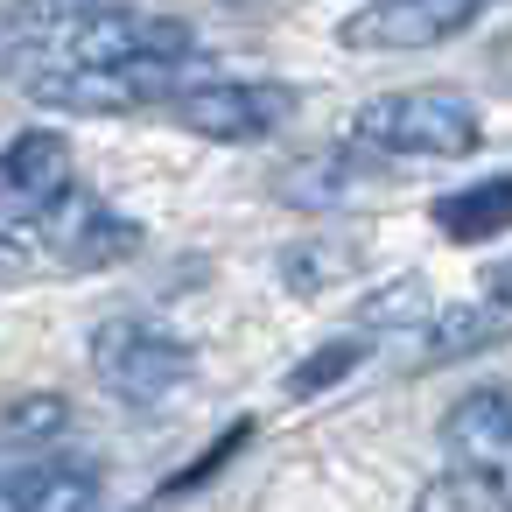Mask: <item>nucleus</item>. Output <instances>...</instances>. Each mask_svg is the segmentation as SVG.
Here are the masks:
<instances>
[{"mask_svg":"<svg viewBox=\"0 0 512 512\" xmlns=\"http://www.w3.org/2000/svg\"><path fill=\"white\" fill-rule=\"evenodd\" d=\"M428 218H435L442 239H463V246L512 232V169H505V176H484V183H470V190H449Z\"/></svg>","mask_w":512,"mask_h":512,"instance_id":"1a4fd4ad","label":"nucleus"},{"mask_svg":"<svg viewBox=\"0 0 512 512\" xmlns=\"http://www.w3.org/2000/svg\"><path fill=\"white\" fill-rule=\"evenodd\" d=\"M365 351H372V330H365V323H358V330H344V337H330V344H316V351L288 372V400H316V393H330V386H337Z\"/></svg>","mask_w":512,"mask_h":512,"instance_id":"9b49d317","label":"nucleus"},{"mask_svg":"<svg viewBox=\"0 0 512 512\" xmlns=\"http://www.w3.org/2000/svg\"><path fill=\"white\" fill-rule=\"evenodd\" d=\"M64 428H71V407H64L57 393H29V400H15V407H8V463L57 456Z\"/></svg>","mask_w":512,"mask_h":512,"instance_id":"9d476101","label":"nucleus"},{"mask_svg":"<svg viewBox=\"0 0 512 512\" xmlns=\"http://www.w3.org/2000/svg\"><path fill=\"white\" fill-rule=\"evenodd\" d=\"M442 442L463 484H477L498 512H512V393L477 386L442 414Z\"/></svg>","mask_w":512,"mask_h":512,"instance_id":"7ed1b4c3","label":"nucleus"},{"mask_svg":"<svg viewBox=\"0 0 512 512\" xmlns=\"http://www.w3.org/2000/svg\"><path fill=\"white\" fill-rule=\"evenodd\" d=\"M288 106H295V92H288V85L211 78V85H197V92L169 99L162 113H169L176 127L204 134V141H260V134H274V127L288 120Z\"/></svg>","mask_w":512,"mask_h":512,"instance_id":"0eeeda50","label":"nucleus"},{"mask_svg":"<svg viewBox=\"0 0 512 512\" xmlns=\"http://www.w3.org/2000/svg\"><path fill=\"white\" fill-rule=\"evenodd\" d=\"M8 512H99V470L64 449L8 463Z\"/></svg>","mask_w":512,"mask_h":512,"instance_id":"6e6552de","label":"nucleus"},{"mask_svg":"<svg viewBox=\"0 0 512 512\" xmlns=\"http://www.w3.org/2000/svg\"><path fill=\"white\" fill-rule=\"evenodd\" d=\"M36 246H43L64 274H106V267H120V260L141 253V225H134L127 211H113L106 197L71 190V197L36 225Z\"/></svg>","mask_w":512,"mask_h":512,"instance_id":"423d86ee","label":"nucleus"},{"mask_svg":"<svg viewBox=\"0 0 512 512\" xmlns=\"http://www.w3.org/2000/svg\"><path fill=\"white\" fill-rule=\"evenodd\" d=\"M78 190L71 176V141L50 127H29L8 141V162H0V218H8V239H36V225Z\"/></svg>","mask_w":512,"mask_h":512,"instance_id":"20e7f679","label":"nucleus"},{"mask_svg":"<svg viewBox=\"0 0 512 512\" xmlns=\"http://www.w3.org/2000/svg\"><path fill=\"white\" fill-rule=\"evenodd\" d=\"M477 134H484L477 106L463 92H442V85L379 92L351 120V148L386 155V162H456V155L477 148Z\"/></svg>","mask_w":512,"mask_h":512,"instance_id":"f257e3e1","label":"nucleus"},{"mask_svg":"<svg viewBox=\"0 0 512 512\" xmlns=\"http://www.w3.org/2000/svg\"><path fill=\"white\" fill-rule=\"evenodd\" d=\"M92 372L120 407L155 414V407L183 400V386L197 379V351L183 330H169L155 316H106L92 330Z\"/></svg>","mask_w":512,"mask_h":512,"instance_id":"f03ea898","label":"nucleus"},{"mask_svg":"<svg viewBox=\"0 0 512 512\" xmlns=\"http://www.w3.org/2000/svg\"><path fill=\"white\" fill-rule=\"evenodd\" d=\"M491 0H372L358 8L337 43L358 57H400V50H442L449 36H463Z\"/></svg>","mask_w":512,"mask_h":512,"instance_id":"39448f33","label":"nucleus"},{"mask_svg":"<svg viewBox=\"0 0 512 512\" xmlns=\"http://www.w3.org/2000/svg\"><path fill=\"white\" fill-rule=\"evenodd\" d=\"M484 302H498V309H512V260H498V267L484 274Z\"/></svg>","mask_w":512,"mask_h":512,"instance_id":"f8f14e48","label":"nucleus"}]
</instances>
